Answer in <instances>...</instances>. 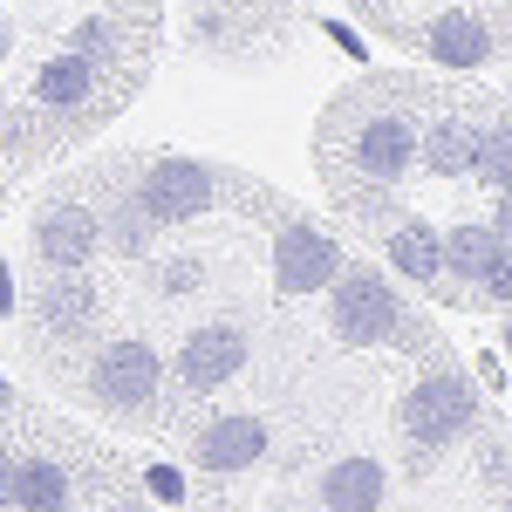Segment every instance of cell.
Returning a JSON list of instances; mask_svg holds the SVG:
<instances>
[{"label": "cell", "mask_w": 512, "mask_h": 512, "mask_svg": "<svg viewBox=\"0 0 512 512\" xmlns=\"http://www.w3.org/2000/svg\"><path fill=\"white\" fill-rule=\"evenodd\" d=\"M321 301H328V335L342 349H424L431 342V321L403 308V294H396V280L383 267L349 260Z\"/></svg>", "instance_id": "obj_1"}, {"label": "cell", "mask_w": 512, "mask_h": 512, "mask_svg": "<svg viewBox=\"0 0 512 512\" xmlns=\"http://www.w3.org/2000/svg\"><path fill=\"white\" fill-rule=\"evenodd\" d=\"M396 431L417 451V472H424L431 458H444V451H458V444L478 431V376L458 369V362H431V369L403 390V403H396Z\"/></svg>", "instance_id": "obj_2"}, {"label": "cell", "mask_w": 512, "mask_h": 512, "mask_svg": "<svg viewBox=\"0 0 512 512\" xmlns=\"http://www.w3.org/2000/svg\"><path fill=\"white\" fill-rule=\"evenodd\" d=\"M82 396L110 417V424H144L164 396V355L144 342V335H117L89 355V376H82Z\"/></svg>", "instance_id": "obj_3"}, {"label": "cell", "mask_w": 512, "mask_h": 512, "mask_svg": "<svg viewBox=\"0 0 512 512\" xmlns=\"http://www.w3.org/2000/svg\"><path fill=\"white\" fill-rule=\"evenodd\" d=\"M130 192H137V205H144V219L164 233V226L205 219V212L219 205V192H226V185H219V171H212L205 158H178V151H171V158H151V164H144Z\"/></svg>", "instance_id": "obj_4"}, {"label": "cell", "mask_w": 512, "mask_h": 512, "mask_svg": "<svg viewBox=\"0 0 512 512\" xmlns=\"http://www.w3.org/2000/svg\"><path fill=\"white\" fill-rule=\"evenodd\" d=\"M349 267V253H342V239L315 226V219H301V212H287L274 226V287L287 301H301V294H328L335 280Z\"/></svg>", "instance_id": "obj_5"}, {"label": "cell", "mask_w": 512, "mask_h": 512, "mask_svg": "<svg viewBox=\"0 0 512 512\" xmlns=\"http://www.w3.org/2000/svg\"><path fill=\"white\" fill-rule=\"evenodd\" d=\"M246 328L239 321H205V328H192L185 342H178V355H171V376L185 383L192 396H212L226 390L239 369H246Z\"/></svg>", "instance_id": "obj_6"}, {"label": "cell", "mask_w": 512, "mask_h": 512, "mask_svg": "<svg viewBox=\"0 0 512 512\" xmlns=\"http://www.w3.org/2000/svg\"><path fill=\"white\" fill-rule=\"evenodd\" d=\"M417 123L403 117V110H376V117L355 123V144H349V164L355 178H369V185H403L410 171H417Z\"/></svg>", "instance_id": "obj_7"}, {"label": "cell", "mask_w": 512, "mask_h": 512, "mask_svg": "<svg viewBox=\"0 0 512 512\" xmlns=\"http://www.w3.org/2000/svg\"><path fill=\"white\" fill-rule=\"evenodd\" d=\"M96 253H103V212H89L82 198H48L35 212V260L48 274L89 267Z\"/></svg>", "instance_id": "obj_8"}, {"label": "cell", "mask_w": 512, "mask_h": 512, "mask_svg": "<svg viewBox=\"0 0 512 512\" xmlns=\"http://www.w3.org/2000/svg\"><path fill=\"white\" fill-rule=\"evenodd\" d=\"M267 417H253V410H226V417H212V424H198L192 437V465L212 478H233V472H253L260 458H267Z\"/></svg>", "instance_id": "obj_9"}, {"label": "cell", "mask_w": 512, "mask_h": 512, "mask_svg": "<svg viewBox=\"0 0 512 512\" xmlns=\"http://www.w3.org/2000/svg\"><path fill=\"white\" fill-rule=\"evenodd\" d=\"M35 321L55 342L89 335V328H96V280H89V267H62V274L41 280L35 287Z\"/></svg>", "instance_id": "obj_10"}, {"label": "cell", "mask_w": 512, "mask_h": 512, "mask_svg": "<svg viewBox=\"0 0 512 512\" xmlns=\"http://www.w3.org/2000/svg\"><path fill=\"white\" fill-rule=\"evenodd\" d=\"M424 55H431L437 69H485L499 55V41L485 28V14L444 7V14H431V28H424Z\"/></svg>", "instance_id": "obj_11"}, {"label": "cell", "mask_w": 512, "mask_h": 512, "mask_svg": "<svg viewBox=\"0 0 512 512\" xmlns=\"http://www.w3.org/2000/svg\"><path fill=\"white\" fill-rule=\"evenodd\" d=\"M390 274H403L410 287L444 294V287H451V267H444V226L403 212V226H390Z\"/></svg>", "instance_id": "obj_12"}, {"label": "cell", "mask_w": 512, "mask_h": 512, "mask_svg": "<svg viewBox=\"0 0 512 512\" xmlns=\"http://www.w3.org/2000/svg\"><path fill=\"white\" fill-rule=\"evenodd\" d=\"M383 499H390V472L369 451H349L321 472V512H383Z\"/></svg>", "instance_id": "obj_13"}, {"label": "cell", "mask_w": 512, "mask_h": 512, "mask_svg": "<svg viewBox=\"0 0 512 512\" xmlns=\"http://www.w3.org/2000/svg\"><path fill=\"white\" fill-rule=\"evenodd\" d=\"M478 151H485V123L472 117H437L417 137V164L431 178H478Z\"/></svg>", "instance_id": "obj_14"}, {"label": "cell", "mask_w": 512, "mask_h": 512, "mask_svg": "<svg viewBox=\"0 0 512 512\" xmlns=\"http://www.w3.org/2000/svg\"><path fill=\"white\" fill-rule=\"evenodd\" d=\"M499 253H506V239L492 219H465V226H444V267L465 280V287H485V274L499 267Z\"/></svg>", "instance_id": "obj_15"}, {"label": "cell", "mask_w": 512, "mask_h": 512, "mask_svg": "<svg viewBox=\"0 0 512 512\" xmlns=\"http://www.w3.org/2000/svg\"><path fill=\"white\" fill-rule=\"evenodd\" d=\"M96 96V62L76 55V48H62V55H48L35 69V103L41 110H82Z\"/></svg>", "instance_id": "obj_16"}, {"label": "cell", "mask_w": 512, "mask_h": 512, "mask_svg": "<svg viewBox=\"0 0 512 512\" xmlns=\"http://www.w3.org/2000/svg\"><path fill=\"white\" fill-rule=\"evenodd\" d=\"M76 506V478L55 458H21L14 465V512H62Z\"/></svg>", "instance_id": "obj_17"}, {"label": "cell", "mask_w": 512, "mask_h": 512, "mask_svg": "<svg viewBox=\"0 0 512 512\" xmlns=\"http://www.w3.org/2000/svg\"><path fill=\"white\" fill-rule=\"evenodd\" d=\"M151 219H144V205H137V192H117L110 198V212H103V246L117 253V260H144L151 253Z\"/></svg>", "instance_id": "obj_18"}, {"label": "cell", "mask_w": 512, "mask_h": 512, "mask_svg": "<svg viewBox=\"0 0 512 512\" xmlns=\"http://www.w3.org/2000/svg\"><path fill=\"white\" fill-rule=\"evenodd\" d=\"M69 48H76V55H89L96 69H110V62L123 55V28L110 21V14H89V21H76V35H69Z\"/></svg>", "instance_id": "obj_19"}, {"label": "cell", "mask_w": 512, "mask_h": 512, "mask_svg": "<svg viewBox=\"0 0 512 512\" xmlns=\"http://www.w3.org/2000/svg\"><path fill=\"white\" fill-rule=\"evenodd\" d=\"M478 178L499 192V185H512V117L485 123V151H478Z\"/></svg>", "instance_id": "obj_20"}, {"label": "cell", "mask_w": 512, "mask_h": 512, "mask_svg": "<svg viewBox=\"0 0 512 512\" xmlns=\"http://www.w3.org/2000/svg\"><path fill=\"white\" fill-rule=\"evenodd\" d=\"M144 492H151L158 506H185V472H178L171 458H158V465H144Z\"/></svg>", "instance_id": "obj_21"}, {"label": "cell", "mask_w": 512, "mask_h": 512, "mask_svg": "<svg viewBox=\"0 0 512 512\" xmlns=\"http://www.w3.org/2000/svg\"><path fill=\"white\" fill-rule=\"evenodd\" d=\"M478 301H492V308H506V315H512V246L499 253V267L485 274V287H478Z\"/></svg>", "instance_id": "obj_22"}, {"label": "cell", "mask_w": 512, "mask_h": 512, "mask_svg": "<svg viewBox=\"0 0 512 512\" xmlns=\"http://www.w3.org/2000/svg\"><path fill=\"white\" fill-rule=\"evenodd\" d=\"M321 35H328V41H335V48H342V55H349V62H369V41H362V35H355V28H349V21H321Z\"/></svg>", "instance_id": "obj_23"}, {"label": "cell", "mask_w": 512, "mask_h": 512, "mask_svg": "<svg viewBox=\"0 0 512 512\" xmlns=\"http://www.w3.org/2000/svg\"><path fill=\"white\" fill-rule=\"evenodd\" d=\"M198 287V260H164V294H192Z\"/></svg>", "instance_id": "obj_24"}, {"label": "cell", "mask_w": 512, "mask_h": 512, "mask_svg": "<svg viewBox=\"0 0 512 512\" xmlns=\"http://www.w3.org/2000/svg\"><path fill=\"white\" fill-rule=\"evenodd\" d=\"M472 376H478V390H506V355L485 349V355L472 362Z\"/></svg>", "instance_id": "obj_25"}, {"label": "cell", "mask_w": 512, "mask_h": 512, "mask_svg": "<svg viewBox=\"0 0 512 512\" xmlns=\"http://www.w3.org/2000/svg\"><path fill=\"white\" fill-rule=\"evenodd\" d=\"M492 226H499V239L512 246V185H499V205H492Z\"/></svg>", "instance_id": "obj_26"}, {"label": "cell", "mask_w": 512, "mask_h": 512, "mask_svg": "<svg viewBox=\"0 0 512 512\" xmlns=\"http://www.w3.org/2000/svg\"><path fill=\"white\" fill-rule=\"evenodd\" d=\"M14 308H21V294H14V267H7V260H0V321L14 315Z\"/></svg>", "instance_id": "obj_27"}, {"label": "cell", "mask_w": 512, "mask_h": 512, "mask_svg": "<svg viewBox=\"0 0 512 512\" xmlns=\"http://www.w3.org/2000/svg\"><path fill=\"white\" fill-rule=\"evenodd\" d=\"M14 465H21V458L0 451V512H14Z\"/></svg>", "instance_id": "obj_28"}, {"label": "cell", "mask_w": 512, "mask_h": 512, "mask_svg": "<svg viewBox=\"0 0 512 512\" xmlns=\"http://www.w3.org/2000/svg\"><path fill=\"white\" fill-rule=\"evenodd\" d=\"M110 512H158V499H151V492H130V499H117Z\"/></svg>", "instance_id": "obj_29"}, {"label": "cell", "mask_w": 512, "mask_h": 512, "mask_svg": "<svg viewBox=\"0 0 512 512\" xmlns=\"http://www.w3.org/2000/svg\"><path fill=\"white\" fill-rule=\"evenodd\" d=\"M7 41H14V35H7V14H0V62H7Z\"/></svg>", "instance_id": "obj_30"}, {"label": "cell", "mask_w": 512, "mask_h": 512, "mask_svg": "<svg viewBox=\"0 0 512 512\" xmlns=\"http://www.w3.org/2000/svg\"><path fill=\"white\" fill-rule=\"evenodd\" d=\"M499 355H506V362H512V315H506V342H499Z\"/></svg>", "instance_id": "obj_31"}, {"label": "cell", "mask_w": 512, "mask_h": 512, "mask_svg": "<svg viewBox=\"0 0 512 512\" xmlns=\"http://www.w3.org/2000/svg\"><path fill=\"white\" fill-rule=\"evenodd\" d=\"M7 396H14V390H7V376H0V410H7Z\"/></svg>", "instance_id": "obj_32"}, {"label": "cell", "mask_w": 512, "mask_h": 512, "mask_svg": "<svg viewBox=\"0 0 512 512\" xmlns=\"http://www.w3.org/2000/svg\"><path fill=\"white\" fill-rule=\"evenodd\" d=\"M62 512H76V506H62Z\"/></svg>", "instance_id": "obj_33"}]
</instances>
